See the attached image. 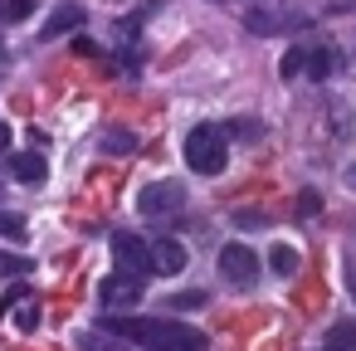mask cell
Here are the masks:
<instances>
[{
    "instance_id": "5b68a950",
    "label": "cell",
    "mask_w": 356,
    "mask_h": 351,
    "mask_svg": "<svg viewBox=\"0 0 356 351\" xmlns=\"http://www.w3.org/2000/svg\"><path fill=\"white\" fill-rule=\"evenodd\" d=\"M215 263H220V273H225L234 288H254V283H259V254H254L249 244H225Z\"/></svg>"
},
{
    "instance_id": "cb8c5ba5",
    "label": "cell",
    "mask_w": 356,
    "mask_h": 351,
    "mask_svg": "<svg viewBox=\"0 0 356 351\" xmlns=\"http://www.w3.org/2000/svg\"><path fill=\"white\" fill-rule=\"evenodd\" d=\"M6 6H10V0H0V20H6Z\"/></svg>"
},
{
    "instance_id": "ba28073f",
    "label": "cell",
    "mask_w": 356,
    "mask_h": 351,
    "mask_svg": "<svg viewBox=\"0 0 356 351\" xmlns=\"http://www.w3.org/2000/svg\"><path fill=\"white\" fill-rule=\"evenodd\" d=\"M83 25V6H69V0H64V6L44 20V30H40V40H59V35H69V30H79Z\"/></svg>"
},
{
    "instance_id": "7c38bea8",
    "label": "cell",
    "mask_w": 356,
    "mask_h": 351,
    "mask_svg": "<svg viewBox=\"0 0 356 351\" xmlns=\"http://www.w3.org/2000/svg\"><path fill=\"white\" fill-rule=\"evenodd\" d=\"M322 351H356V322H337L327 332V346Z\"/></svg>"
},
{
    "instance_id": "7402d4cb",
    "label": "cell",
    "mask_w": 356,
    "mask_h": 351,
    "mask_svg": "<svg viewBox=\"0 0 356 351\" xmlns=\"http://www.w3.org/2000/svg\"><path fill=\"white\" fill-rule=\"evenodd\" d=\"M346 288H351V297H356V268H351V273H346Z\"/></svg>"
},
{
    "instance_id": "6da1fadb",
    "label": "cell",
    "mask_w": 356,
    "mask_h": 351,
    "mask_svg": "<svg viewBox=\"0 0 356 351\" xmlns=\"http://www.w3.org/2000/svg\"><path fill=\"white\" fill-rule=\"evenodd\" d=\"M103 327H108V336H122L142 351H205L210 346V336L200 327L176 322V317H132V312H122V317H103Z\"/></svg>"
},
{
    "instance_id": "603a6c76",
    "label": "cell",
    "mask_w": 356,
    "mask_h": 351,
    "mask_svg": "<svg viewBox=\"0 0 356 351\" xmlns=\"http://www.w3.org/2000/svg\"><path fill=\"white\" fill-rule=\"evenodd\" d=\"M88 346H93V351H118V346H98V341H93V336H88Z\"/></svg>"
},
{
    "instance_id": "3957f363",
    "label": "cell",
    "mask_w": 356,
    "mask_h": 351,
    "mask_svg": "<svg viewBox=\"0 0 356 351\" xmlns=\"http://www.w3.org/2000/svg\"><path fill=\"white\" fill-rule=\"evenodd\" d=\"M137 210H142L147 220H171V215H181V210H186V190H181L176 181L142 186V190H137Z\"/></svg>"
},
{
    "instance_id": "9c48e42d",
    "label": "cell",
    "mask_w": 356,
    "mask_h": 351,
    "mask_svg": "<svg viewBox=\"0 0 356 351\" xmlns=\"http://www.w3.org/2000/svg\"><path fill=\"white\" fill-rule=\"evenodd\" d=\"M152 254H156V268H161V273H181V268H186V244L171 239V234L152 239Z\"/></svg>"
},
{
    "instance_id": "ac0fdd59",
    "label": "cell",
    "mask_w": 356,
    "mask_h": 351,
    "mask_svg": "<svg viewBox=\"0 0 356 351\" xmlns=\"http://www.w3.org/2000/svg\"><path fill=\"white\" fill-rule=\"evenodd\" d=\"M0 234L20 244V239H25V220H20V215H10V210H0Z\"/></svg>"
},
{
    "instance_id": "2e32d148",
    "label": "cell",
    "mask_w": 356,
    "mask_h": 351,
    "mask_svg": "<svg viewBox=\"0 0 356 351\" xmlns=\"http://www.w3.org/2000/svg\"><path fill=\"white\" fill-rule=\"evenodd\" d=\"M15 327H20V332H35V327H40V302H35V297H20Z\"/></svg>"
},
{
    "instance_id": "5bb4252c",
    "label": "cell",
    "mask_w": 356,
    "mask_h": 351,
    "mask_svg": "<svg viewBox=\"0 0 356 351\" xmlns=\"http://www.w3.org/2000/svg\"><path fill=\"white\" fill-rule=\"evenodd\" d=\"M268 263H273L278 273H298V263H302V259H298V249H288V244H273V249H268Z\"/></svg>"
},
{
    "instance_id": "e0dca14e",
    "label": "cell",
    "mask_w": 356,
    "mask_h": 351,
    "mask_svg": "<svg viewBox=\"0 0 356 351\" xmlns=\"http://www.w3.org/2000/svg\"><path fill=\"white\" fill-rule=\"evenodd\" d=\"M20 273H30V259H25V254H6V249H0V278H20Z\"/></svg>"
},
{
    "instance_id": "ffe728a7",
    "label": "cell",
    "mask_w": 356,
    "mask_h": 351,
    "mask_svg": "<svg viewBox=\"0 0 356 351\" xmlns=\"http://www.w3.org/2000/svg\"><path fill=\"white\" fill-rule=\"evenodd\" d=\"M6 147H10V127H6V122H0V152H6Z\"/></svg>"
},
{
    "instance_id": "8fae6325",
    "label": "cell",
    "mask_w": 356,
    "mask_h": 351,
    "mask_svg": "<svg viewBox=\"0 0 356 351\" xmlns=\"http://www.w3.org/2000/svg\"><path fill=\"white\" fill-rule=\"evenodd\" d=\"M108 156H127V152H137V137L132 132H122V127H113V132H103V142H98Z\"/></svg>"
},
{
    "instance_id": "d4e9b609",
    "label": "cell",
    "mask_w": 356,
    "mask_h": 351,
    "mask_svg": "<svg viewBox=\"0 0 356 351\" xmlns=\"http://www.w3.org/2000/svg\"><path fill=\"white\" fill-rule=\"evenodd\" d=\"M0 64H6V44H0Z\"/></svg>"
},
{
    "instance_id": "44dd1931",
    "label": "cell",
    "mask_w": 356,
    "mask_h": 351,
    "mask_svg": "<svg viewBox=\"0 0 356 351\" xmlns=\"http://www.w3.org/2000/svg\"><path fill=\"white\" fill-rule=\"evenodd\" d=\"M346 186H351V190H356V161H351V166H346Z\"/></svg>"
},
{
    "instance_id": "484cf974",
    "label": "cell",
    "mask_w": 356,
    "mask_h": 351,
    "mask_svg": "<svg viewBox=\"0 0 356 351\" xmlns=\"http://www.w3.org/2000/svg\"><path fill=\"white\" fill-rule=\"evenodd\" d=\"M215 6H225V0H215Z\"/></svg>"
},
{
    "instance_id": "7a4b0ae2",
    "label": "cell",
    "mask_w": 356,
    "mask_h": 351,
    "mask_svg": "<svg viewBox=\"0 0 356 351\" xmlns=\"http://www.w3.org/2000/svg\"><path fill=\"white\" fill-rule=\"evenodd\" d=\"M181 152H186V166L195 176H220L225 161H229V132L215 127V122H200V127L186 132V147Z\"/></svg>"
},
{
    "instance_id": "d6986e66",
    "label": "cell",
    "mask_w": 356,
    "mask_h": 351,
    "mask_svg": "<svg viewBox=\"0 0 356 351\" xmlns=\"http://www.w3.org/2000/svg\"><path fill=\"white\" fill-rule=\"evenodd\" d=\"M317 210H322V195H317V190H302V195H298V215L307 220V215H317Z\"/></svg>"
},
{
    "instance_id": "52a82bcc",
    "label": "cell",
    "mask_w": 356,
    "mask_h": 351,
    "mask_svg": "<svg viewBox=\"0 0 356 351\" xmlns=\"http://www.w3.org/2000/svg\"><path fill=\"white\" fill-rule=\"evenodd\" d=\"M337 69H341V54H337L332 44H307V64H302V79L322 83V79H332Z\"/></svg>"
},
{
    "instance_id": "30bf717a",
    "label": "cell",
    "mask_w": 356,
    "mask_h": 351,
    "mask_svg": "<svg viewBox=\"0 0 356 351\" xmlns=\"http://www.w3.org/2000/svg\"><path fill=\"white\" fill-rule=\"evenodd\" d=\"M10 171H15L25 186H40V181L49 176V166H44V156H40V152H20V156H10Z\"/></svg>"
},
{
    "instance_id": "277c9868",
    "label": "cell",
    "mask_w": 356,
    "mask_h": 351,
    "mask_svg": "<svg viewBox=\"0 0 356 351\" xmlns=\"http://www.w3.org/2000/svg\"><path fill=\"white\" fill-rule=\"evenodd\" d=\"M113 259H118V268H127L132 278H152V273H161L156 268V254H152V244L147 239H137V234H113Z\"/></svg>"
},
{
    "instance_id": "8992f818",
    "label": "cell",
    "mask_w": 356,
    "mask_h": 351,
    "mask_svg": "<svg viewBox=\"0 0 356 351\" xmlns=\"http://www.w3.org/2000/svg\"><path fill=\"white\" fill-rule=\"evenodd\" d=\"M142 278H132L127 268H118V273H108L103 278V288H98V297H103V307L108 312H127V307H137L142 302Z\"/></svg>"
},
{
    "instance_id": "9a60e30c",
    "label": "cell",
    "mask_w": 356,
    "mask_h": 351,
    "mask_svg": "<svg viewBox=\"0 0 356 351\" xmlns=\"http://www.w3.org/2000/svg\"><path fill=\"white\" fill-rule=\"evenodd\" d=\"M166 307H171V312H186V307H205V293H200V288L171 293V297H166Z\"/></svg>"
},
{
    "instance_id": "4fadbf2b",
    "label": "cell",
    "mask_w": 356,
    "mask_h": 351,
    "mask_svg": "<svg viewBox=\"0 0 356 351\" xmlns=\"http://www.w3.org/2000/svg\"><path fill=\"white\" fill-rule=\"evenodd\" d=\"M302 64H307V44H293V49L283 54L278 74H283V79H302Z\"/></svg>"
}]
</instances>
